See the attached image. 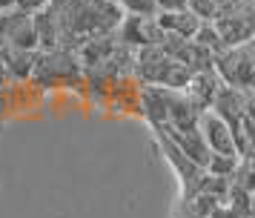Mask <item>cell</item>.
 Masks as SVG:
<instances>
[{"instance_id": "cell-1", "label": "cell", "mask_w": 255, "mask_h": 218, "mask_svg": "<svg viewBox=\"0 0 255 218\" xmlns=\"http://www.w3.org/2000/svg\"><path fill=\"white\" fill-rule=\"evenodd\" d=\"M49 6L58 17L60 46L66 49H78L101 34H112L124 17L115 0H52Z\"/></svg>"}, {"instance_id": "cell-2", "label": "cell", "mask_w": 255, "mask_h": 218, "mask_svg": "<svg viewBox=\"0 0 255 218\" xmlns=\"http://www.w3.org/2000/svg\"><path fill=\"white\" fill-rule=\"evenodd\" d=\"M132 75H138V80L143 86H163V89L184 92L192 72L186 66H181L178 60H172L161 46H146V49L135 52Z\"/></svg>"}, {"instance_id": "cell-3", "label": "cell", "mask_w": 255, "mask_h": 218, "mask_svg": "<svg viewBox=\"0 0 255 218\" xmlns=\"http://www.w3.org/2000/svg\"><path fill=\"white\" fill-rule=\"evenodd\" d=\"M32 83L43 86V89L83 83V66H81V60H78V55H75V49L55 46V49L37 52L35 69H32Z\"/></svg>"}, {"instance_id": "cell-4", "label": "cell", "mask_w": 255, "mask_h": 218, "mask_svg": "<svg viewBox=\"0 0 255 218\" xmlns=\"http://www.w3.org/2000/svg\"><path fill=\"white\" fill-rule=\"evenodd\" d=\"M212 72L218 75L224 86L232 89H253L255 78V55H253V40L241 46H227L212 57Z\"/></svg>"}, {"instance_id": "cell-5", "label": "cell", "mask_w": 255, "mask_h": 218, "mask_svg": "<svg viewBox=\"0 0 255 218\" xmlns=\"http://www.w3.org/2000/svg\"><path fill=\"white\" fill-rule=\"evenodd\" d=\"M218 32L224 49L227 46H241L253 40L255 23H253V0H232L215 14V20H209Z\"/></svg>"}, {"instance_id": "cell-6", "label": "cell", "mask_w": 255, "mask_h": 218, "mask_svg": "<svg viewBox=\"0 0 255 218\" xmlns=\"http://www.w3.org/2000/svg\"><path fill=\"white\" fill-rule=\"evenodd\" d=\"M118 40L129 49H146V46H158L163 40V32L155 14H124L121 23H118Z\"/></svg>"}, {"instance_id": "cell-7", "label": "cell", "mask_w": 255, "mask_h": 218, "mask_svg": "<svg viewBox=\"0 0 255 218\" xmlns=\"http://www.w3.org/2000/svg\"><path fill=\"white\" fill-rule=\"evenodd\" d=\"M198 132H201V141L207 144L209 155H235V158H241L238 149H235L232 126L221 115L212 112V109H201V115H198Z\"/></svg>"}, {"instance_id": "cell-8", "label": "cell", "mask_w": 255, "mask_h": 218, "mask_svg": "<svg viewBox=\"0 0 255 218\" xmlns=\"http://www.w3.org/2000/svg\"><path fill=\"white\" fill-rule=\"evenodd\" d=\"M209 109H212L215 115H221V118H224V121L232 126V129H235V126L241 124L247 115L253 112V109H250V89H232V86H221Z\"/></svg>"}, {"instance_id": "cell-9", "label": "cell", "mask_w": 255, "mask_h": 218, "mask_svg": "<svg viewBox=\"0 0 255 218\" xmlns=\"http://www.w3.org/2000/svg\"><path fill=\"white\" fill-rule=\"evenodd\" d=\"M155 20H158V26H161L163 34H169V37H181V40H192L195 32H198V26L204 23V20H198L189 9L155 11Z\"/></svg>"}, {"instance_id": "cell-10", "label": "cell", "mask_w": 255, "mask_h": 218, "mask_svg": "<svg viewBox=\"0 0 255 218\" xmlns=\"http://www.w3.org/2000/svg\"><path fill=\"white\" fill-rule=\"evenodd\" d=\"M221 86L224 83L218 80V75L212 69H201V72H192L189 75V80H186V86H184V95L195 103L198 109H209Z\"/></svg>"}, {"instance_id": "cell-11", "label": "cell", "mask_w": 255, "mask_h": 218, "mask_svg": "<svg viewBox=\"0 0 255 218\" xmlns=\"http://www.w3.org/2000/svg\"><path fill=\"white\" fill-rule=\"evenodd\" d=\"M169 92L172 89H163V86H143V83H140V92H138L140 112H143V118H146L155 129H163V126H166Z\"/></svg>"}, {"instance_id": "cell-12", "label": "cell", "mask_w": 255, "mask_h": 218, "mask_svg": "<svg viewBox=\"0 0 255 218\" xmlns=\"http://www.w3.org/2000/svg\"><path fill=\"white\" fill-rule=\"evenodd\" d=\"M37 52H26V49H3V57H0V69L6 72V78L14 80V83H26L32 80V69H35Z\"/></svg>"}, {"instance_id": "cell-13", "label": "cell", "mask_w": 255, "mask_h": 218, "mask_svg": "<svg viewBox=\"0 0 255 218\" xmlns=\"http://www.w3.org/2000/svg\"><path fill=\"white\" fill-rule=\"evenodd\" d=\"M124 14H155L158 3L155 0H115Z\"/></svg>"}, {"instance_id": "cell-14", "label": "cell", "mask_w": 255, "mask_h": 218, "mask_svg": "<svg viewBox=\"0 0 255 218\" xmlns=\"http://www.w3.org/2000/svg\"><path fill=\"white\" fill-rule=\"evenodd\" d=\"M49 6V0H14V9L29 14V17H35L37 11H43Z\"/></svg>"}, {"instance_id": "cell-15", "label": "cell", "mask_w": 255, "mask_h": 218, "mask_svg": "<svg viewBox=\"0 0 255 218\" xmlns=\"http://www.w3.org/2000/svg\"><path fill=\"white\" fill-rule=\"evenodd\" d=\"M158 3V11L163 9H186V0H155Z\"/></svg>"}, {"instance_id": "cell-16", "label": "cell", "mask_w": 255, "mask_h": 218, "mask_svg": "<svg viewBox=\"0 0 255 218\" xmlns=\"http://www.w3.org/2000/svg\"><path fill=\"white\" fill-rule=\"evenodd\" d=\"M14 9V0H0V11H9Z\"/></svg>"}, {"instance_id": "cell-17", "label": "cell", "mask_w": 255, "mask_h": 218, "mask_svg": "<svg viewBox=\"0 0 255 218\" xmlns=\"http://www.w3.org/2000/svg\"><path fill=\"white\" fill-rule=\"evenodd\" d=\"M3 49H6V46H3V43H0V57H3Z\"/></svg>"}]
</instances>
